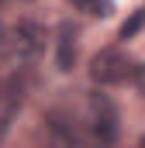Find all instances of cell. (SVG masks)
Segmentation results:
<instances>
[{"mask_svg":"<svg viewBox=\"0 0 145 148\" xmlns=\"http://www.w3.org/2000/svg\"><path fill=\"white\" fill-rule=\"evenodd\" d=\"M90 114H93V148H110L117 141V107L110 103L107 93L90 97Z\"/></svg>","mask_w":145,"mask_h":148,"instance_id":"6da1fadb","label":"cell"},{"mask_svg":"<svg viewBox=\"0 0 145 148\" xmlns=\"http://www.w3.org/2000/svg\"><path fill=\"white\" fill-rule=\"evenodd\" d=\"M131 73H135V66H131L121 52H114V48L97 52L93 62H90V79L100 83V86H117V83H124Z\"/></svg>","mask_w":145,"mask_h":148,"instance_id":"7a4b0ae2","label":"cell"},{"mask_svg":"<svg viewBox=\"0 0 145 148\" xmlns=\"http://www.w3.org/2000/svg\"><path fill=\"white\" fill-rule=\"evenodd\" d=\"M45 148H90V141L72 121L52 114L48 117V141H45Z\"/></svg>","mask_w":145,"mask_h":148,"instance_id":"3957f363","label":"cell"},{"mask_svg":"<svg viewBox=\"0 0 145 148\" xmlns=\"http://www.w3.org/2000/svg\"><path fill=\"white\" fill-rule=\"evenodd\" d=\"M45 48V28L35 21H17L14 28V52L21 59H38Z\"/></svg>","mask_w":145,"mask_h":148,"instance_id":"277c9868","label":"cell"},{"mask_svg":"<svg viewBox=\"0 0 145 148\" xmlns=\"http://www.w3.org/2000/svg\"><path fill=\"white\" fill-rule=\"evenodd\" d=\"M55 66L59 73H69L76 66V28L69 21L59 24V38H55Z\"/></svg>","mask_w":145,"mask_h":148,"instance_id":"5b68a950","label":"cell"},{"mask_svg":"<svg viewBox=\"0 0 145 148\" xmlns=\"http://www.w3.org/2000/svg\"><path fill=\"white\" fill-rule=\"evenodd\" d=\"M79 10L93 14V17H110L114 14V0H72Z\"/></svg>","mask_w":145,"mask_h":148,"instance_id":"8992f818","label":"cell"},{"mask_svg":"<svg viewBox=\"0 0 145 148\" xmlns=\"http://www.w3.org/2000/svg\"><path fill=\"white\" fill-rule=\"evenodd\" d=\"M142 24H145V10H135V14L121 24V38H124V41H128V38H135L138 31H142Z\"/></svg>","mask_w":145,"mask_h":148,"instance_id":"52a82bcc","label":"cell"},{"mask_svg":"<svg viewBox=\"0 0 145 148\" xmlns=\"http://www.w3.org/2000/svg\"><path fill=\"white\" fill-rule=\"evenodd\" d=\"M10 52H14V31L0 24V62H3V59H7Z\"/></svg>","mask_w":145,"mask_h":148,"instance_id":"ba28073f","label":"cell"},{"mask_svg":"<svg viewBox=\"0 0 145 148\" xmlns=\"http://www.w3.org/2000/svg\"><path fill=\"white\" fill-rule=\"evenodd\" d=\"M142 148H145V138H142Z\"/></svg>","mask_w":145,"mask_h":148,"instance_id":"9c48e42d","label":"cell"}]
</instances>
